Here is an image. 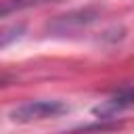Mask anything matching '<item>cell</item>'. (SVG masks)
Returning a JSON list of instances; mask_svg holds the SVG:
<instances>
[{
  "label": "cell",
  "mask_w": 134,
  "mask_h": 134,
  "mask_svg": "<svg viewBox=\"0 0 134 134\" xmlns=\"http://www.w3.org/2000/svg\"><path fill=\"white\" fill-rule=\"evenodd\" d=\"M46 2H52V0H0V19L8 17L13 13H19V10L31 8V6L46 4Z\"/></svg>",
  "instance_id": "cell-4"
},
{
  "label": "cell",
  "mask_w": 134,
  "mask_h": 134,
  "mask_svg": "<svg viewBox=\"0 0 134 134\" xmlns=\"http://www.w3.org/2000/svg\"><path fill=\"white\" fill-rule=\"evenodd\" d=\"M94 19H96V13H92V10L69 13V15H63L61 19H57V21L52 23V29H54V31H61V34H65V31L80 29V27H84V25L92 23Z\"/></svg>",
  "instance_id": "cell-3"
},
{
  "label": "cell",
  "mask_w": 134,
  "mask_h": 134,
  "mask_svg": "<svg viewBox=\"0 0 134 134\" xmlns=\"http://www.w3.org/2000/svg\"><path fill=\"white\" fill-rule=\"evenodd\" d=\"M10 82H13V75H8V73H0V88L8 86Z\"/></svg>",
  "instance_id": "cell-6"
},
{
  "label": "cell",
  "mask_w": 134,
  "mask_h": 134,
  "mask_svg": "<svg viewBox=\"0 0 134 134\" xmlns=\"http://www.w3.org/2000/svg\"><path fill=\"white\" fill-rule=\"evenodd\" d=\"M63 113H67V105L61 100H29L13 109L10 119L17 124H31L48 117H59Z\"/></svg>",
  "instance_id": "cell-1"
},
{
  "label": "cell",
  "mask_w": 134,
  "mask_h": 134,
  "mask_svg": "<svg viewBox=\"0 0 134 134\" xmlns=\"http://www.w3.org/2000/svg\"><path fill=\"white\" fill-rule=\"evenodd\" d=\"M23 34H25V25L23 23H13V25L0 27V50L6 48V46H10L13 42L21 40Z\"/></svg>",
  "instance_id": "cell-5"
},
{
  "label": "cell",
  "mask_w": 134,
  "mask_h": 134,
  "mask_svg": "<svg viewBox=\"0 0 134 134\" xmlns=\"http://www.w3.org/2000/svg\"><path fill=\"white\" fill-rule=\"evenodd\" d=\"M132 107H134V84L119 88L115 94H111L109 98L98 103L92 109V113L98 119H113L115 115H119V113H124V111H128Z\"/></svg>",
  "instance_id": "cell-2"
}]
</instances>
